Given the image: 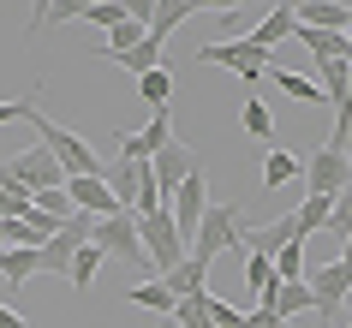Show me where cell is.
<instances>
[{"instance_id":"cell-1","label":"cell","mask_w":352,"mask_h":328,"mask_svg":"<svg viewBox=\"0 0 352 328\" xmlns=\"http://www.w3.org/2000/svg\"><path fill=\"white\" fill-rule=\"evenodd\" d=\"M24 126L36 131V144L48 149V155H54L60 167H66V179H78V173H102V155H96V149L84 144L78 131L54 126V120H48V113L36 108V96H24Z\"/></svg>"},{"instance_id":"cell-2","label":"cell","mask_w":352,"mask_h":328,"mask_svg":"<svg viewBox=\"0 0 352 328\" xmlns=\"http://www.w3.org/2000/svg\"><path fill=\"white\" fill-rule=\"evenodd\" d=\"M233 245H245V209L239 203H209L204 221H197V233H191V256L209 269V263L221 251H233Z\"/></svg>"},{"instance_id":"cell-3","label":"cell","mask_w":352,"mask_h":328,"mask_svg":"<svg viewBox=\"0 0 352 328\" xmlns=\"http://www.w3.org/2000/svg\"><path fill=\"white\" fill-rule=\"evenodd\" d=\"M138 239H144V256H149V269H155V274H167L173 263H186V256H191V245L179 239V227H173V215H167V203L138 215Z\"/></svg>"},{"instance_id":"cell-4","label":"cell","mask_w":352,"mask_h":328,"mask_svg":"<svg viewBox=\"0 0 352 328\" xmlns=\"http://www.w3.org/2000/svg\"><path fill=\"white\" fill-rule=\"evenodd\" d=\"M197 66H227V72H239L245 84H257V78H269L275 54L257 48L251 36H221V42H209V48H197Z\"/></svg>"},{"instance_id":"cell-5","label":"cell","mask_w":352,"mask_h":328,"mask_svg":"<svg viewBox=\"0 0 352 328\" xmlns=\"http://www.w3.org/2000/svg\"><path fill=\"white\" fill-rule=\"evenodd\" d=\"M90 245H102V256H108V263H131V269H149L144 239H138V215H131V209H113V215H102V221L90 227Z\"/></svg>"},{"instance_id":"cell-6","label":"cell","mask_w":352,"mask_h":328,"mask_svg":"<svg viewBox=\"0 0 352 328\" xmlns=\"http://www.w3.org/2000/svg\"><path fill=\"white\" fill-rule=\"evenodd\" d=\"M305 287H311V305H316V316H322L329 328H340V305L352 298V256L340 251L334 263L311 269V274H305Z\"/></svg>"},{"instance_id":"cell-7","label":"cell","mask_w":352,"mask_h":328,"mask_svg":"<svg viewBox=\"0 0 352 328\" xmlns=\"http://www.w3.org/2000/svg\"><path fill=\"white\" fill-rule=\"evenodd\" d=\"M0 185H12V191H48V185H66V167L48 155L42 144H30V149H19L12 162H0Z\"/></svg>"},{"instance_id":"cell-8","label":"cell","mask_w":352,"mask_h":328,"mask_svg":"<svg viewBox=\"0 0 352 328\" xmlns=\"http://www.w3.org/2000/svg\"><path fill=\"white\" fill-rule=\"evenodd\" d=\"M298 179H305V191H316V197H334L340 185L352 179V167H346V149H311L305 155V167H298Z\"/></svg>"},{"instance_id":"cell-9","label":"cell","mask_w":352,"mask_h":328,"mask_svg":"<svg viewBox=\"0 0 352 328\" xmlns=\"http://www.w3.org/2000/svg\"><path fill=\"white\" fill-rule=\"evenodd\" d=\"M167 138H173V113H167V108H155L144 131H126V138L113 144V162H149V155H155V149H162Z\"/></svg>"},{"instance_id":"cell-10","label":"cell","mask_w":352,"mask_h":328,"mask_svg":"<svg viewBox=\"0 0 352 328\" xmlns=\"http://www.w3.org/2000/svg\"><path fill=\"white\" fill-rule=\"evenodd\" d=\"M191 167H197V155H191V149L179 144V138H167V144L155 149V155H149V179H155V191H162V197H173V185L186 179Z\"/></svg>"},{"instance_id":"cell-11","label":"cell","mask_w":352,"mask_h":328,"mask_svg":"<svg viewBox=\"0 0 352 328\" xmlns=\"http://www.w3.org/2000/svg\"><path fill=\"white\" fill-rule=\"evenodd\" d=\"M102 179H108V191H113L120 209H131V203L155 185V179H149V162H108V167H102Z\"/></svg>"},{"instance_id":"cell-12","label":"cell","mask_w":352,"mask_h":328,"mask_svg":"<svg viewBox=\"0 0 352 328\" xmlns=\"http://www.w3.org/2000/svg\"><path fill=\"white\" fill-rule=\"evenodd\" d=\"M293 30H298V12L287 6V0H275V6H263V19L245 30V36L257 42V48H269L275 54V42H293Z\"/></svg>"},{"instance_id":"cell-13","label":"cell","mask_w":352,"mask_h":328,"mask_svg":"<svg viewBox=\"0 0 352 328\" xmlns=\"http://www.w3.org/2000/svg\"><path fill=\"white\" fill-rule=\"evenodd\" d=\"M66 197H72V209H84V215H96V221H102V215H113V209H120L102 173H78V179H66Z\"/></svg>"},{"instance_id":"cell-14","label":"cell","mask_w":352,"mask_h":328,"mask_svg":"<svg viewBox=\"0 0 352 328\" xmlns=\"http://www.w3.org/2000/svg\"><path fill=\"white\" fill-rule=\"evenodd\" d=\"M293 12H298V24H311V30H346L352 24V0H305Z\"/></svg>"},{"instance_id":"cell-15","label":"cell","mask_w":352,"mask_h":328,"mask_svg":"<svg viewBox=\"0 0 352 328\" xmlns=\"http://www.w3.org/2000/svg\"><path fill=\"white\" fill-rule=\"evenodd\" d=\"M269 310H275L280 322H293V316H316V305H311V287H305V274H298V281H280V287H275V298H269Z\"/></svg>"},{"instance_id":"cell-16","label":"cell","mask_w":352,"mask_h":328,"mask_svg":"<svg viewBox=\"0 0 352 328\" xmlns=\"http://www.w3.org/2000/svg\"><path fill=\"white\" fill-rule=\"evenodd\" d=\"M186 19H197V6H191V0H155V19L144 24V36H149V42H167Z\"/></svg>"},{"instance_id":"cell-17","label":"cell","mask_w":352,"mask_h":328,"mask_svg":"<svg viewBox=\"0 0 352 328\" xmlns=\"http://www.w3.org/2000/svg\"><path fill=\"white\" fill-rule=\"evenodd\" d=\"M287 239H298V227H293V215H280V221H269V227H245V251H257V256H275Z\"/></svg>"},{"instance_id":"cell-18","label":"cell","mask_w":352,"mask_h":328,"mask_svg":"<svg viewBox=\"0 0 352 328\" xmlns=\"http://www.w3.org/2000/svg\"><path fill=\"white\" fill-rule=\"evenodd\" d=\"M102 60H113L120 72H131V78H144V72H155L162 66V42H131V48H120V54H102Z\"/></svg>"},{"instance_id":"cell-19","label":"cell","mask_w":352,"mask_h":328,"mask_svg":"<svg viewBox=\"0 0 352 328\" xmlns=\"http://www.w3.org/2000/svg\"><path fill=\"white\" fill-rule=\"evenodd\" d=\"M204 281H209V269L197 263V256H186V263H173V269L162 274V287L173 292V298H191V292H209Z\"/></svg>"},{"instance_id":"cell-20","label":"cell","mask_w":352,"mask_h":328,"mask_svg":"<svg viewBox=\"0 0 352 328\" xmlns=\"http://www.w3.org/2000/svg\"><path fill=\"white\" fill-rule=\"evenodd\" d=\"M30 274H42L36 245H0V281H30Z\"/></svg>"},{"instance_id":"cell-21","label":"cell","mask_w":352,"mask_h":328,"mask_svg":"<svg viewBox=\"0 0 352 328\" xmlns=\"http://www.w3.org/2000/svg\"><path fill=\"white\" fill-rule=\"evenodd\" d=\"M298 155H287V149H275L269 144V155H263V191H280V185H293L298 179Z\"/></svg>"},{"instance_id":"cell-22","label":"cell","mask_w":352,"mask_h":328,"mask_svg":"<svg viewBox=\"0 0 352 328\" xmlns=\"http://www.w3.org/2000/svg\"><path fill=\"white\" fill-rule=\"evenodd\" d=\"M245 281H251V292H257V305H269V298H275V287H280L275 263H269V256H257V251H245Z\"/></svg>"},{"instance_id":"cell-23","label":"cell","mask_w":352,"mask_h":328,"mask_svg":"<svg viewBox=\"0 0 352 328\" xmlns=\"http://www.w3.org/2000/svg\"><path fill=\"white\" fill-rule=\"evenodd\" d=\"M293 42H305L316 60H346V42H340V30H311V24H298Z\"/></svg>"},{"instance_id":"cell-24","label":"cell","mask_w":352,"mask_h":328,"mask_svg":"<svg viewBox=\"0 0 352 328\" xmlns=\"http://www.w3.org/2000/svg\"><path fill=\"white\" fill-rule=\"evenodd\" d=\"M329 203H334V197H316V191H305V203L293 209L298 239H311V233H322V227H329Z\"/></svg>"},{"instance_id":"cell-25","label":"cell","mask_w":352,"mask_h":328,"mask_svg":"<svg viewBox=\"0 0 352 328\" xmlns=\"http://www.w3.org/2000/svg\"><path fill=\"white\" fill-rule=\"evenodd\" d=\"M269 78H275L280 96H293V102H305V108H311V102H329V96L316 90V78H305V72H280V66H269Z\"/></svg>"},{"instance_id":"cell-26","label":"cell","mask_w":352,"mask_h":328,"mask_svg":"<svg viewBox=\"0 0 352 328\" xmlns=\"http://www.w3.org/2000/svg\"><path fill=\"white\" fill-rule=\"evenodd\" d=\"M102 263H108V256H102V245H78L72 269H66V274H72V287H78V292H90V287H96V274H102Z\"/></svg>"},{"instance_id":"cell-27","label":"cell","mask_w":352,"mask_h":328,"mask_svg":"<svg viewBox=\"0 0 352 328\" xmlns=\"http://www.w3.org/2000/svg\"><path fill=\"white\" fill-rule=\"evenodd\" d=\"M138 96L149 102V113H155V108H167V96H173V72H167V66L144 72V78H138Z\"/></svg>"},{"instance_id":"cell-28","label":"cell","mask_w":352,"mask_h":328,"mask_svg":"<svg viewBox=\"0 0 352 328\" xmlns=\"http://www.w3.org/2000/svg\"><path fill=\"white\" fill-rule=\"evenodd\" d=\"M173 328H215V322H209V292L179 298V305H173Z\"/></svg>"},{"instance_id":"cell-29","label":"cell","mask_w":352,"mask_h":328,"mask_svg":"<svg viewBox=\"0 0 352 328\" xmlns=\"http://www.w3.org/2000/svg\"><path fill=\"white\" fill-rule=\"evenodd\" d=\"M126 298H131V305H144V310H162V316H173V305H179V298H173L162 281H144V287H131Z\"/></svg>"},{"instance_id":"cell-30","label":"cell","mask_w":352,"mask_h":328,"mask_svg":"<svg viewBox=\"0 0 352 328\" xmlns=\"http://www.w3.org/2000/svg\"><path fill=\"white\" fill-rule=\"evenodd\" d=\"M239 120H245V131H251V138H257V144H275V113L263 108L257 96H251V102H245V113H239Z\"/></svg>"},{"instance_id":"cell-31","label":"cell","mask_w":352,"mask_h":328,"mask_svg":"<svg viewBox=\"0 0 352 328\" xmlns=\"http://www.w3.org/2000/svg\"><path fill=\"white\" fill-rule=\"evenodd\" d=\"M269 263H275V274H280V281H298V274H305V239H287V245H280V251L269 256Z\"/></svg>"},{"instance_id":"cell-32","label":"cell","mask_w":352,"mask_h":328,"mask_svg":"<svg viewBox=\"0 0 352 328\" xmlns=\"http://www.w3.org/2000/svg\"><path fill=\"white\" fill-rule=\"evenodd\" d=\"M322 233H340V239L352 233V179L334 191V203H329V227H322Z\"/></svg>"},{"instance_id":"cell-33","label":"cell","mask_w":352,"mask_h":328,"mask_svg":"<svg viewBox=\"0 0 352 328\" xmlns=\"http://www.w3.org/2000/svg\"><path fill=\"white\" fill-rule=\"evenodd\" d=\"M346 66H352V60H316V90L329 96V102L346 90Z\"/></svg>"},{"instance_id":"cell-34","label":"cell","mask_w":352,"mask_h":328,"mask_svg":"<svg viewBox=\"0 0 352 328\" xmlns=\"http://www.w3.org/2000/svg\"><path fill=\"white\" fill-rule=\"evenodd\" d=\"M90 6H96V0H48V12H42V30H48V24H72V19H84Z\"/></svg>"},{"instance_id":"cell-35","label":"cell","mask_w":352,"mask_h":328,"mask_svg":"<svg viewBox=\"0 0 352 328\" xmlns=\"http://www.w3.org/2000/svg\"><path fill=\"white\" fill-rule=\"evenodd\" d=\"M36 209V197L30 191H12V185H0V221H24Z\"/></svg>"},{"instance_id":"cell-36","label":"cell","mask_w":352,"mask_h":328,"mask_svg":"<svg viewBox=\"0 0 352 328\" xmlns=\"http://www.w3.org/2000/svg\"><path fill=\"white\" fill-rule=\"evenodd\" d=\"M36 209H42V215H54V221H66V215H72V197H66V185H48V191H36Z\"/></svg>"},{"instance_id":"cell-37","label":"cell","mask_w":352,"mask_h":328,"mask_svg":"<svg viewBox=\"0 0 352 328\" xmlns=\"http://www.w3.org/2000/svg\"><path fill=\"white\" fill-rule=\"evenodd\" d=\"M84 24H96V30H113V24H126V12H120V0H96L90 12H84Z\"/></svg>"},{"instance_id":"cell-38","label":"cell","mask_w":352,"mask_h":328,"mask_svg":"<svg viewBox=\"0 0 352 328\" xmlns=\"http://www.w3.org/2000/svg\"><path fill=\"white\" fill-rule=\"evenodd\" d=\"M209 322H215V328H245V310H239V305H227V298H215V292H209Z\"/></svg>"},{"instance_id":"cell-39","label":"cell","mask_w":352,"mask_h":328,"mask_svg":"<svg viewBox=\"0 0 352 328\" xmlns=\"http://www.w3.org/2000/svg\"><path fill=\"white\" fill-rule=\"evenodd\" d=\"M131 42H144V24H113V30H108V48H102V54H120V48H131Z\"/></svg>"},{"instance_id":"cell-40","label":"cell","mask_w":352,"mask_h":328,"mask_svg":"<svg viewBox=\"0 0 352 328\" xmlns=\"http://www.w3.org/2000/svg\"><path fill=\"white\" fill-rule=\"evenodd\" d=\"M191 6H197V12H251V6H257L263 12V0H191Z\"/></svg>"},{"instance_id":"cell-41","label":"cell","mask_w":352,"mask_h":328,"mask_svg":"<svg viewBox=\"0 0 352 328\" xmlns=\"http://www.w3.org/2000/svg\"><path fill=\"white\" fill-rule=\"evenodd\" d=\"M120 12H126L131 24H149L155 19V0H120Z\"/></svg>"},{"instance_id":"cell-42","label":"cell","mask_w":352,"mask_h":328,"mask_svg":"<svg viewBox=\"0 0 352 328\" xmlns=\"http://www.w3.org/2000/svg\"><path fill=\"white\" fill-rule=\"evenodd\" d=\"M245 328H280V316L269 305H257V310H245Z\"/></svg>"},{"instance_id":"cell-43","label":"cell","mask_w":352,"mask_h":328,"mask_svg":"<svg viewBox=\"0 0 352 328\" xmlns=\"http://www.w3.org/2000/svg\"><path fill=\"white\" fill-rule=\"evenodd\" d=\"M12 120H24V102H0V131L12 126Z\"/></svg>"},{"instance_id":"cell-44","label":"cell","mask_w":352,"mask_h":328,"mask_svg":"<svg viewBox=\"0 0 352 328\" xmlns=\"http://www.w3.org/2000/svg\"><path fill=\"white\" fill-rule=\"evenodd\" d=\"M0 328H30V322H24V316H19L12 305H0Z\"/></svg>"},{"instance_id":"cell-45","label":"cell","mask_w":352,"mask_h":328,"mask_svg":"<svg viewBox=\"0 0 352 328\" xmlns=\"http://www.w3.org/2000/svg\"><path fill=\"white\" fill-rule=\"evenodd\" d=\"M340 42H346V60H352V24H346V30H340Z\"/></svg>"},{"instance_id":"cell-46","label":"cell","mask_w":352,"mask_h":328,"mask_svg":"<svg viewBox=\"0 0 352 328\" xmlns=\"http://www.w3.org/2000/svg\"><path fill=\"white\" fill-rule=\"evenodd\" d=\"M346 167H352V138H346Z\"/></svg>"},{"instance_id":"cell-47","label":"cell","mask_w":352,"mask_h":328,"mask_svg":"<svg viewBox=\"0 0 352 328\" xmlns=\"http://www.w3.org/2000/svg\"><path fill=\"white\" fill-rule=\"evenodd\" d=\"M162 328H173V316H162Z\"/></svg>"},{"instance_id":"cell-48","label":"cell","mask_w":352,"mask_h":328,"mask_svg":"<svg viewBox=\"0 0 352 328\" xmlns=\"http://www.w3.org/2000/svg\"><path fill=\"white\" fill-rule=\"evenodd\" d=\"M287 6H305V0H287Z\"/></svg>"},{"instance_id":"cell-49","label":"cell","mask_w":352,"mask_h":328,"mask_svg":"<svg viewBox=\"0 0 352 328\" xmlns=\"http://www.w3.org/2000/svg\"><path fill=\"white\" fill-rule=\"evenodd\" d=\"M263 6H275V0H263Z\"/></svg>"},{"instance_id":"cell-50","label":"cell","mask_w":352,"mask_h":328,"mask_svg":"<svg viewBox=\"0 0 352 328\" xmlns=\"http://www.w3.org/2000/svg\"><path fill=\"white\" fill-rule=\"evenodd\" d=\"M340 328H352V322H340Z\"/></svg>"},{"instance_id":"cell-51","label":"cell","mask_w":352,"mask_h":328,"mask_svg":"<svg viewBox=\"0 0 352 328\" xmlns=\"http://www.w3.org/2000/svg\"><path fill=\"white\" fill-rule=\"evenodd\" d=\"M30 6H36V0H30Z\"/></svg>"},{"instance_id":"cell-52","label":"cell","mask_w":352,"mask_h":328,"mask_svg":"<svg viewBox=\"0 0 352 328\" xmlns=\"http://www.w3.org/2000/svg\"><path fill=\"white\" fill-rule=\"evenodd\" d=\"M322 328H329V322H322Z\"/></svg>"}]
</instances>
